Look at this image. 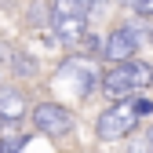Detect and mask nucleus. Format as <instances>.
<instances>
[{
    "label": "nucleus",
    "instance_id": "20e7f679",
    "mask_svg": "<svg viewBox=\"0 0 153 153\" xmlns=\"http://www.w3.org/2000/svg\"><path fill=\"white\" fill-rule=\"evenodd\" d=\"M69 84V95L73 99H88V91L95 88V69L88 59H69L59 66V73H55V88H66Z\"/></svg>",
    "mask_w": 153,
    "mask_h": 153
},
{
    "label": "nucleus",
    "instance_id": "7ed1b4c3",
    "mask_svg": "<svg viewBox=\"0 0 153 153\" xmlns=\"http://www.w3.org/2000/svg\"><path fill=\"white\" fill-rule=\"evenodd\" d=\"M135 128H139L135 106L124 102V99H117V102L99 117V139H102V142H113V139H124L128 131H135Z\"/></svg>",
    "mask_w": 153,
    "mask_h": 153
},
{
    "label": "nucleus",
    "instance_id": "1a4fd4ad",
    "mask_svg": "<svg viewBox=\"0 0 153 153\" xmlns=\"http://www.w3.org/2000/svg\"><path fill=\"white\" fill-rule=\"evenodd\" d=\"M22 146H26V139L22 135H4V139H0V153H22Z\"/></svg>",
    "mask_w": 153,
    "mask_h": 153
},
{
    "label": "nucleus",
    "instance_id": "f03ea898",
    "mask_svg": "<svg viewBox=\"0 0 153 153\" xmlns=\"http://www.w3.org/2000/svg\"><path fill=\"white\" fill-rule=\"evenodd\" d=\"M51 29L62 44H76L88 33V4L84 0H51Z\"/></svg>",
    "mask_w": 153,
    "mask_h": 153
},
{
    "label": "nucleus",
    "instance_id": "0eeeda50",
    "mask_svg": "<svg viewBox=\"0 0 153 153\" xmlns=\"http://www.w3.org/2000/svg\"><path fill=\"white\" fill-rule=\"evenodd\" d=\"M26 117V95L18 91V88H0V120H22Z\"/></svg>",
    "mask_w": 153,
    "mask_h": 153
},
{
    "label": "nucleus",
    "instance_id": "6e6552de",
    "mask_svg": "<svg viewBox=\"0 0 153 153\" xmlns=\"http://www.w3.org/2000/svg\"><path fill=\"white\" fill-rule=\"evenodd\" d=\"M7 59H11V69L18 76H36V59H29L26 51H7Z\"/></svg>",
    "mask_w": 153,
    "mask_h": 153
},
{
    "label": "nucleus",
    "instance_id": "2eb2a0df",
    "mask_svg": "<svg viewBox=\"0 0 153 153\" xmlns=\"http://www.w3.org/2000/svg\"><path fill=\"white\" fill-rule=\"evenodd\" d=\"M149 40H153V26H149Z\"/></svg>",
    "mask_w": 153,
    "mask_h": 153
},
{
    "label": "nucleus",
    "instance_id": "f8f14e48",
    "mask_svg": "<svg viewBox=\"0 0 153 153\" xmlns=\"http://www.w3.org/2000/svg\"><path fill=\"white\" fill-rule=\"evenodd\" d=\"M135 15H153V0H135Z\"/></svg>",
    "mask_w": 153,
    "mask_h": 153
},
{
    "label": "nucleus",
    "instance_id": "ddd939ff",
    "mask_svg": "<svg viewBox=\"0 0 153 153\" xmlns=\"http://www.w3.org/2000/svg\"><path fill=\"white\" fill-rule=\"evenodd\" d=\"M131 153H149V139H139V146L131 142Z\"/></svg>",
    "mask_w": 153,
    "mask_h": 153
},
{
    "label": "nucleus",
    "instance_id": "4468645a",
    "mask_svg": "<svg viewBox=\"0 0 153 153\" xmlns=\"http://www.w3.org/2000/svg\"><path fill=\"white\" fill-rule=\"evenodd\" d=\"M146 139H149V149H153V131H146Z\"/></svg>",
    "mask_w": 153,
    "mask_h": 153
},
{
    "label": "nucleus",
    "instance_id": "39448f33",
    "mask_svg": "<svg viewBox=\"0 0 153 153\" xmlns=\"http://www.w3.org/2000/svg\"><path fill=\"white\" fill-rule=\"evenodd\" d=\"M33 128L44 131V135H51V139H62V135L73 131V113L62 102H40L33 109Z\"/></svg>",
    "mask_w": 153,
    "mask_h": 153
},
{
    "label": "nucleus",
    "instance_id": "9b49d317",
    "mask_svg": "<svg viewBox=\"0 0 153 153\" xmlns=\"http://www.w3.org/2000/svg\"><path fill=\"white\" fill-rule=\"evenodd\" d=\"M131 106H135V113H139V117H146V113H153V102H149V99H135Z\"/></svg>",
    "mask_w": 153,
    "mask_h": 153
},
{
    "label": "nucleus",
    "instance_id": "9d476101",
    "mask_svg": "<svg viewBox=\"0 0 153 153\" xmlns=\"http://www.w3.org/2000/svg\"><path fill=\"white\" fill-rule=\"evenodd\" d=\"M76 44H80L88 55H95V51H102V40H99V36H91V33H84L80 36V40H76Z\"/></svg>",
    "mask_w": 153,
    "mask_h": 153
},
{
    "label": "nucleus",
    "instance_id": "423d86ee",
    "mask_svg": "<svg viewBox=\"0 0 153 153\" xmlns=\"http://www.w3.org/2000/svg\"><path fill=\"white\" fill-rule=\"evenodd\" d=\"M139 29H131V26H120V29H113L106 36V44H102V55L109 62H128V59H135V51H139Z\"/></svg>",
    "mask_w": 153,
    "mask_h": 153
},
{
    "label": "nucleus",
    "instance_id": "f257e3e1",
    "mask_svg": "<svg viewBox=\"0 0 153 153\" xmlns=\"http://www.w3.org/2000/svg\"><path fill=\"white\" fill-rule=\"evenodd\" d=\"M153 84V66L149 62H139V59H128V62H117L109 73H102V91L109 99H128L142 88Z\"/></svg>",
    "mask_w": 153,
    "mask_h": 153
}]
</instances>
